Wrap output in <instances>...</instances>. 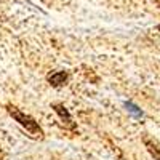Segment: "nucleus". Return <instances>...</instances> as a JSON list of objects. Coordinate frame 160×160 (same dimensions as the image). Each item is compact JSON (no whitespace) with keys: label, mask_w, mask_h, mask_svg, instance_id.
Instances as JSON below:
<instances>
[{"label":"nucleus","mask_w":160,"mask_h":160,"mask_svg":"<svg viewBox=\"0 0 160 160\" xmlns=\"http://www.w3.org/2000/svg\"><path fill=\"white\" fill-rule=\"evenodd\" d=\"M125 106H127V109H128L133 115H136V117H142V115H144V114H142V111L138 108V106L133 104V102H130V101H128V102H125Z\"/></svg>","instance_id":"obj_5"},{"label":"nucleus","mask_w":160,"mask_h":160,"mask_svg":"<svg viewBox=\"0 0 160 160\" xmlns=\"http://www.w3.org/2000/svg\"><path fill=\"white\" fill-rule=\"evenodd\" d=\"M0 160H3V155H2V146H0Z\"/></svg>","instance_id":"obj_7"},{"label":"nucleus","mask_w":160,"mask_h":160,"mask_svg":"<svg viewBox=\"0 0 160 160\" xmlns=\"http://www.w3.org/2000/svg\"><path fill=\"white\" fill-rule=\"evenodd\" d=\"M142 144L146 146L148 152L154 157V160H160V142L155 138L149 135H142Z\"/></svg>","instance_id":"obj_3"},{"label":"nucleus","mask_w":160,"mask_h":160,"mask_svg":"<svg viewBox=\"0 0 160 160\" xmlns=\"http://www.w3.org/2000/svg\"><path fill=\"white\" fill-rule=\"evenodd\" d=\"M68 77L69 75H68L66 71H55V72H51V74L47 75V80L53 87H61V85H64L66 82H68Z\"/></svg>","instance_id":"obj_4"},{"label":"nucleus","mask_w":160,"mask_h":160,"mask_svg":"<svg viewBox=\"0 0 160 160\" xmlns=\"http://www.w3.org/2000/svg\"><path fill=\"white\" fill-rule=\"evenodd\" d=\"M7 111L26 131L29 133L31 138H34V139H43V130H42V127H40L29 114H24L21 109H18L16 106H13V104H7Z\"/></svg>","instance_id":"obj_1"},{"label":"nucleus","mask_w":160,"mask_h":160,"mask_svg":"<svg viewBox=\"0 0 160 160\" xmlns=\"http://www.w3.org/2000/svg\"><path fill=\"white\" fill-rule=\"evenodd\" d=\"M51 108L55 109V112L59 115L61 118V122L66 128H69V130H75V123H74V120L69 114V111L64 108V104H59V102H55V104H51Z\"/></svg>","instance_id":"obj_2"},{"label":"nucleus","mask_w":160,"mask_h":160,"mask_svg":"<svg viewBox=\"0 0 160 160\" xmlns=\"http://www.w3.org/2000/svg\"><path fill=\"white\" fill-rule=\"evenodd\" d=\"M117 155H118V160H125V158H123V155H122V154H120L118 151H117Z\"/></svg>","instance_id":"obj_6"}]
</instances>
